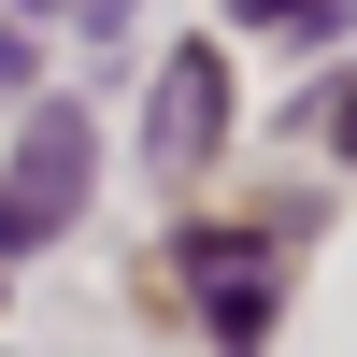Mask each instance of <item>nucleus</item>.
Instances as JSON below:
<instances>
[{"label": "nucleus", "instance_id": "1", "mask_svg": "<svg viewBox=\"0 0 357 357\" xmlns=\"http://www.w3.org/2000/svg\"><path fill=\"white\" fill-rule=\"evenodd\" d=\"M72 200H86V114L43 100V114H29V143H15V172H0V243H57Z\"/></svg>", "mask_w": 357, "mask_h": 357}, {"label": "nucleus", "instance_id": "2", "mask_svg": "<svg viewBox=\"0 0 357 357\" xmlns=\"http://www.w3.org/2000/svg\"><path fill=\"white\" fill-rule=\"evenodd\" d=\"M215 129H229V72H215V43H186V57L158 72V158L186 172V158H200Z\"/></svg>", "mask_w": 357, "mask_h": 357}, {"label": "nucleus", "instance_id": "3", "mask_svg": "<svg viewBox=\"0 0 357 357\" xmlns=\"http://www.w3.org/2000/svg\"><path fill=\"white\" fill-rule=\"evenodd\" d=\"M243 15H257V29H314L329 0H243Z\"/></svg>", "mask_w": 357, "mask_h": 357}, {"label": "nucleus", "instance_id": "4", "mask_svg": "<svg viewBox=\"0 0 357 357\" xmlns=\"http://www.w3.org/2000/svg\"><path fill=\"white\" fill-rule=\"evenodd\" d=\"M0 86H29V43H15V29H0Z\"/></svg>", "mask_w": 357, "mask_h": 357}, {"label": "nucleus", "instance_id": "5", "mask_svg": "<svg viewBox=\"0 0 357 357\" xmlns=\"http://www.w3.org/2000/svg\"><path fill=\"white\" fill-rule=\"evenodd\" d=\"M72 15H86V29H114V15H129V0H72Z\"/></svg>", "mask_w": 357, "mask_h": 357}, {"label": "nucleus", "instance_id": "6", "mask_svg": "<svg viewBox=\"0 0 357 357\" xmlns=\"http://www.w3.org/2000/svg\"><path fill=\"white\" fill-rule=\"evenodd\" d=\"M29 15H72V0H29Z\"/></svg>", "mask_w": 357, "mask_h": 357}, {"label": "nucleus", "instance_id": "7", "mask_svg": "<svg viewBox=\"0 0 357 357\" xmlns=\"http://www.w3.org/2000/svg\"><path fill=\"white\" fill-rule=\"evenodd\" d=\"M343 143H357V100H343Z\"/></svg>", "mask_w": 357, "mask_h": 357}]
</instances>
